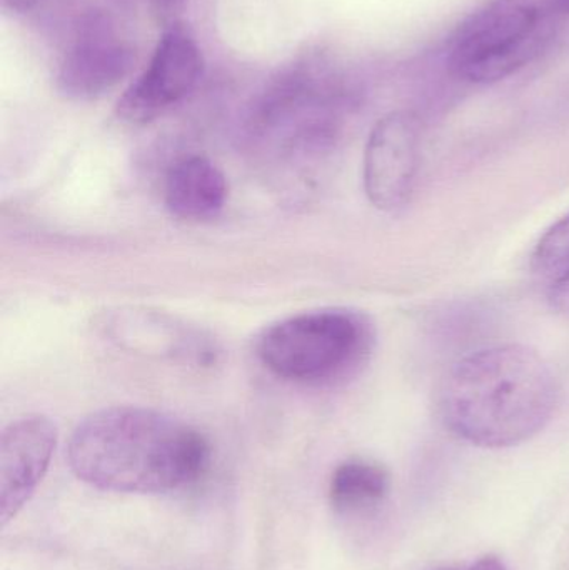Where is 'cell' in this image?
<instances>
[{
	"mask_svg": "<svg viewBox=\"0 0 569 570\" xmlns=\"http://www.w3.org/2000/svg\"><path fill=\"white\" fill-rule=\"evenodd\" d=\"M197 429L163 412L109 407L94 412L70 435L73 474L100 491L163 494L197 481L209 464Z\"/></svg>",
	"mask_w": 569,
	"mask_h": 570,
	"instance_id": "6da1fadb",
	"label": "cell"
},
{
	"mask_svg": "<svg viewBox=\"0 0 569 570\" xmlns=\"http://www.w3.org/2000/svg\"><path fill=\"white\" fill-rule=\"evenodd\" d=\"M558 402L553 368L533 348L494 345L458 361L444 379L440 409L451 434L483 449L534 438Z\"/></svg>",
	"mask_w": 569,
	"mask_h": 570,
	"instance_id": "7a4b0ae2",
	"label": "cell"
},
{
	"mask_svg": "<svg viewBox=\"0 0 569 570\" xmlns=\"http://www.w3.org/2000/svg\"><path fill=\"white\" fill-rule=\"evenodd\" d=\"M356 106L357 92L343 77L326 67H297L254 100L244 120V140L290 156L320 153L336 140Z\"/></svg>",
	"mask_w": 569,
	"mask_h": 570,
	"instance_id": "3957f363",
	"label": "cell"
},
{
	"mask_svg": "<svg viewBox=\"0 0 569 570\" xmlns=\"http://www.w3.org/2000/svg\"><path fill=\"white\" fill-rule=\"evenodd\" d=\"M376 344L366 314L324 308L277 322L259 341V357L286 381L340 384L360 374Z\"/></svg>",
	"mask_w": 569,
	"mask_h": 570,
	"instance_id": "277c9868",
	"label": "cell"
},
{
	"mask_svg": "<svg viewBox=\"0 0 569 570\" xmlns=\"http://www.w3.org/2000/svg\"><path fill=\"white\" fill-rule=\"evenodd\" d=\"M558 19L550 0H491L454 33L450 69L467 82H500L547 49Z\"/></svg>",
	"mask_w": 569,
	"mask_h": 570,
	"instance_id": "5b68a950",
	"label": "cell"
},
{
	"mask_svg": "<svg viewBox=\"0 0 569 570\" xmlns=\"http://www.w3.org/2000/svg\"><path fill=\"white\" fill-rule=\"evenodd\" d=\"M203 72V53L196 40L179 27L167 30L146 69L120 97L117 116L134 126L159 119L196 89Z\"/></svg>",
	"mask_w": 569,
	"mask_h": 570,
	"instance_id": "8992f818",
	"label": "cell"
},
{
	"mask_svg": "<svg viewBox=\"0 0 569 570\" xmlns=\"http://www.w3.org/2000/svg\"><path fill=\"white\" fill-rule=\"evenodd\" d=\"M421 122L410 110L377 120L364 150V190L384 213L410 203L420 170Z\"/></svg>",
	"mask_w": 569,
	"mask_h": 570,
	"instance_id": "52a82bcc",
	"label": "cell"
},
{
	"mask_svg": "<svg viewBox=\"0 0 569 570\" xmlns=\"http://www.w3.org/2000/svg\"><path fill=\"white\" fill-rule=\"evenodd\" d=\"M134 50L109 19L89 16L73 29L57 70L59 89L72 99H96L129 73Z\"/></svg>",
	"mask_w": 569,
	"mask_h": 570,
	"instance_id": "ba28073f",
	"label": "cell"
},
{
	"mask_svg": "<svg viewBox=\"0 0 569 570\" xmlns=\"http://www.w3.org/2000/svg\"><path fill=\"white\" fill-rule=\"evenodd\" d=\"M57 428L49 417L27 415L7 425L0 439V524L19 515L52 461Z\"/></svg>",
	"mask_w": 569,
	"mask_h": 570,
	"instance_id": "9c48e42d",
	"label": "cell"
},
{
	"mask_svg": "<svg viewBox=\"0 0 569 570\" xmlns=\"http://www.w3.org/2000/svg\"><path fill=\"white\" fill-rule=\"evenodd\" d=\"M164 197L167 209L180 219H210L226 204V177L207 157H183L167 173Z\"/></svg>",
	"mask_w": 569,
	"mask_h": 570,
	"instance_id": "30bf717a",
	"label": "cell"
},
{
	"mask_svg": "<svg viewBox=\"0 0 569 570\" xmlns=\"http://www.w3.org/2000/svg\"><path fill=\"white\" fill-rule=\"evenodd\" d=\"M386 469L367 459H350L331 475L330 501L340 514H360L376 508L390 492Z\"/></svg>",
	"mask_w": 569,
	"mask_h": 570,
	"instance_id": "8fae6325",
	"label": "cell"
},
{
	"mask_svg": "<svg viewBox=\"0 0 569 570\" xmlns=\"http://www.w3.org/2000/svg\"><path fill=\"white\" fill-rule=\"evenodd\" d=\"M531 266L550 284L569 273V214L541 237L531 257Z\"/></svg>",
	"mask_w": 569,
	"mask_h": 570,
	"instance_id": "7c38bea8",
	"label": "cell"
},
{
	"mask_svg": "<svg viewBox=\"0 0 569 570\" xmlns=\"http://www.w3.org/2000/svg\"><path fill=\"white\" fill-rule=\"evenodd\" d=\"M548 301L553 311L569 317V273L550 284Z\"/></svg>",
	"mask_w": 569,
	"mask_h": 570,
	"instance_id": "4fadbf2b",
	"label": "cell"
},
{
	"mask_svg": "<svg viewBox=\"0 0 569 570\" xmlns=\"http://www.w3.org/2000/svg\"><path fill=\"white\" fill-rule=\"evenodd\" d=\"M53 0H0L2 10L12 16H30L47 9Z\"/></svg>",
	"mask_w": 569,
	"mask_h": 570,
	"instance_id": "5bb4252c",
	"label": "cell"
},
{
	"mask_svg": "<svg viewBox=\"0 0 569 570\" xmlns=\"http://www.w3.org/2000/svg\"><path fill=\"white\" fill-rule=\"evenodd\" d=\"M464 570H508L507 566L500 561L498 558H493V556H488V558L480 559V561L474 562L471 568Z\"/></svg>",
	"mask_w": 569,
	"mask_h": 570,
	"instance_id": "9a60e30c",
	"label": "cell"
},
{
	"mask_svg": "<svg viewBox=\"0 0 569 570\" xmlns=\"http://www.w3.org/2000/svg\"><path fill=\"white\" fill-rule=\"evenodd\" d=\"M150 2H153L157 9L164 10V12H173L184 0H150Z\"/></svg>",
	"mask_w": 569,
	"mask_h": 570,
	"instance_id": "2e32d148",
	"label": "cell"
},
{
	"mask_svg": "<svg viewBox=\"0 0 569 570\" xmlns=\"http://www.w3.org/2000/svg\"><path fill=\"white\" fill-rule=\"evenodd\" d=\"M550 2L558 16H569V0H550Z\"/></svg>",
	"mask_w": 569,
	"mask_h": 570,
	"instance_id": "e0dca14e",
	"label": "cell"
}]
</instances>
